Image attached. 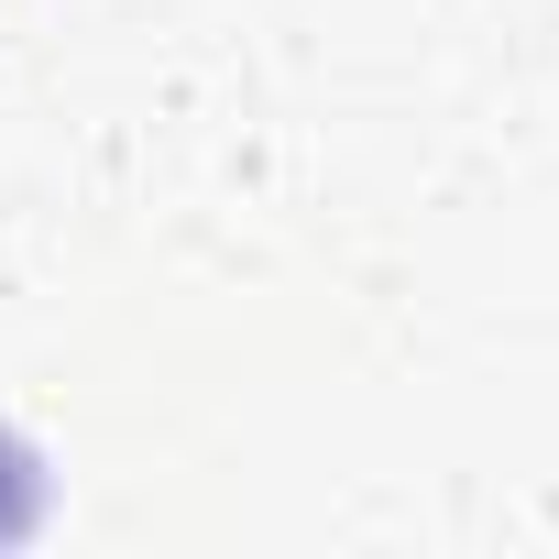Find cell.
Returning a JSON list of instances; mask_svg holds the SVG:
<instances>
[{"label": "cell", "instance_id": "6da1fadb", "mask_svg": "<svg viewBox=\"0 0 559 559\" xmlns=\"http://www.w3.org/2000/svg\"><path fill=\"white\" fill-rule=\"evenodd\" d=\"M34 526H45V461H34L12 428H0V548L34 537Z\"/></svg>", "mask_w": 559, "mask_h": 559}]
</instances>
